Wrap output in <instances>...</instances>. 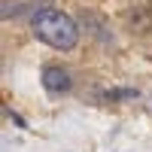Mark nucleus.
Returning a JSON list of instances; mask_svg holds the SVG:
<instances>
[{
  "mask_svg": "<svg viewBox=\"0 0 152 152\" xmlns=\"http://www.w3.org/2000/svg\"><path fill=\"white\" fill-rule=\"evenodd\" d=\"M31 24H34L37 40H43L46 46H52V49L70 52V49L79 43V28H76V21L67 15V12H61V9H52V6L40 9Z\"/></svg>",
  "mask_w": 152,
  "mask_h": 152,
  "instance_id": "1",
  "label": "nucleus"
},
{
  "mask_svg": "<svg viewBox=\"0 0 152 152\" xmlns=\"http://www.w3.org/2000/svg\"><path fill=\"white\" fill-rule=\"evenodd\" d=\"M43 88L49 94H64V91H70V85H73V79H70V73L64 70V67H58V64H49V67H43Z\"/></svg>",
  "mask_w": 152,
  "mask_h": 152,
  "instance_id": "2",
  "label": "nucleus"
},
{
  "mask_svg": "<svg viewBox=\"0 0 152 152\" xmlns=\"http://www.w3.org/2000/svg\"><path fill=\"white\" fill-rule=\"evenodd\" d=\"M104 97L107 100H134L137 97V88H110Z\"/></svg>",
  "mask_w": 152,
  "mask_h": 152,
  "instance_id": "3",
  "label": "nucleus"
}]
</instances>
